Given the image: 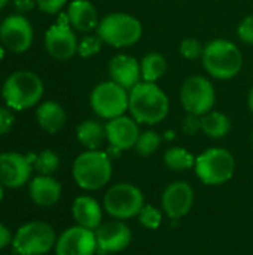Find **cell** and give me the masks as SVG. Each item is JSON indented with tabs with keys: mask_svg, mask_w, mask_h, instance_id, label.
<instances>
[{
	"mask_svg": "<svg viewBox=\"0 0 253 255\" xmlns=\"http://www.w3.org/2000/svg\"><path fill=\"white\" fill-rule=\"evenodd\" d=\"M78 39L72 30L67 13L61 15L58 22L45 33V48L51 57L60 61L70 60L78 52Z\"/></svg>",
	"mask_w": 253,
	"mask_h": 255,
	"instance_id": "7c38bea8",
	"label": "cell"
},
{
	"mask_svg": "<svg viewBox=\"0 0 253 255\" xmlns=\"http://www.w3.org/2000/svg\"><path fill=\"white\" fill-rule=\"evenodd\" d=\"M72 217L78 226L95 230L103 223V206L91 196H78L72 205Z\"/></svg>",
	"mask_w": 253,
	"mask_h": 255,
	"instance_id": "ffe728a7",
	"label": "cell"
},
{
	"mask_svg": "<svg viewBox=\"0 0 253 255\" xmlns=\"http://www.w3.org/2000/svg\"><path fill=\"white\" fill-rule=\"evenodd\" d=\"M76 137L79 143L86 149H100L106 140V127L94 120L82 121L76 128Z\"/></svg>",
	"mask_w": 253,
	"mask_h": 255,
	"instance_id": "603a6c76",
	"label": "cell"
},
{
	"mask_svg": "<svg viewBox=\"0 0 253 255\" xmlns=\"http://www.w3.org/2000/svg\"><path fill=\"white\" fill-rule=\"evenodd\" d=\"M13 121H15L13 114L7 108H0V136L10 131Z\"/></svg>",
	"mask_w": 253,
	"mask_h": 255,
	"instance_id": "e575fe53",
	"label": "cell"
},
{
	"mask_svg": "<svg viewBox=\"0 0 253 255\" xmlns=\"http://www.w3.org/2000/svg\"><path fill=\"white\" fill-rule=\"evenodd\" d=\"M195 158L188 149L180 146H173L164 154V164L173 172H185L195 166Z\"/></svg>",
	"mask_w": 253,
	"mask_h": 255,
	"instance_id": "484cf974",
	"label": "cell"
},
{
	"mask_svg": "<svg viewBox=\"0 0 253 255\" xmlns=\"http://www.w3.org/2000/svg\"><path fill=\"white\" fill-rule=\"evenodd\" d=\"M36 154L22 155L19 152H3L0 154V184L4 188H21L24 187L33 172V163Z\"/></svg>",
	"mask_w": 253,
	"mask_h": 255,
	"instance_id": "8fae6325",
	"label": "cell"
},
{
	"mask_svg": "<svg viewBox=\"0 0 253 255\" xmlns=\"http://www.w3.org/2000/svg\"><path fill=\"white\" fill-rule=\"evenodd\" d=\"M7 3H9V0H0V10H1Z\"/></svg>",
	"mask_w": 253,
	"mask_h": 255,
	"instance_id": "ab89813d",
	"label": "cell"
},
{
	"mask_svg": "<svg viewBox=\"0 0 253 255\" xmlns=\"http://www.w3.org/2000/svg\"><path fill=\"white\" fill-rule=\"evenodd\" d=\"M128 111L139 124L154 126L167 118L170 102L167 94L155 82L140 81L130 90Z\"/></svg>",
	"mask_w": 253,
	"mask_h": 255,
	"instance_id": "6da1fadb",
	"label": "cell"
},
{
	"mask_svg": "<svg viewBox=\"0 0 253 255\" xmlns=\"http://www.w3.org/2000/svg\"><path fill=\"white\" fill-rule=\"evenodd\" d=\"M179 52L183 58L186 60H198L203 57V52H204V46L203 43L198 40V39H194V37H186L180 42V46H179Z\"/></svg>",
	"mask_w": 253,
	"mask_h": 255,
	"instance_id": "f546056e",
	"label": "cell"
},
{
	"mask_svg": "<svg viewBox=\"0 0 253 255\" xmlns=\"http://www.w3.org/2000/svg\"><path fill=\"white\" fill-rule=\"evenodd\" d=\"M137 218L142 227L148 230H157L163 223V212L154 205H145Z\"/></svg>",
	"mask_w": 253,
	"mask_h": 255,
	"instance_id": "f1b7e54d",
	"label": "cell"
},
{
	"mask_svg": "<svg viewBox=\"0 0 253 255\" xmlns=\"http://www.w3.org/2000/svg\"><path fill=\"white\" fill-rule=\"evenodd\" d=\"M55 255H95L97 239L94 230L73 226L64 230L55 244Z\"/></svg>",
	"mask_w": 253,
	"mask_h": 255,
	"instance_id": "2e32d148",
	"label": "cell"
},
{
	"mask_svg": "<svg viewBox=\"0 0 253 255\" xmlns=\"http://www.w3.org/2000/svg\"><path fill=\"white\" fill-rule=\"evenodd\" d=\"M3 57H4V49H3V48L0 46V60H1Z\"/></svg>",
	"mask_w": 253,
	"mask_h": 255,
	"instance_id": "60d3db41",
	"label": "cell"
},
{
	"mask_svg": "<svg viewBox=\"0 0 253 255\" xmlns=\"http://www.w3.org/2000/svg\"><path fill=\"white\" fill-rule=\"evenodd\" d=\"M12 241H13V236L10 233V230L0 223V250H4L7 245H12Z\"/></svg>",
	"mask_w": 253,
	"mask_h": 255,
	"instance_id": "d590c367",
	"label": "cell"
},
{
	"mask_svg": "<svg viewBox=\"0 0 253 255\" xmlns=\"http://www.w3.org/2000/svg\"><path fill=\"white\" fill-rule=\"evenodd\" d=\"M237 36L245 43L253 45V15L246 16L237 27Z\"/></svg>",
	"mask_w": 253,
	"mask_h": 255,
	"instance_id": "1f68e13d",
	"label": "cell"
},
{
	"mask_svg": "<svg viewBox=\"0 0 253 255\" xmlns=\"http://www.w3.org/2000/svg\"><path fill=\"white\" fill-rule=\"evenodd\" d=\"M67 0H36V4L37 7L45 12V13H57L63 9V6L66 4Z\"/></svg>",
	"mask_w": 253,
	"mask_h": 255,
	"instance_id": "836d02e7",
	"label": "cell"
},
{
	"mask_svg": "<svg viewBox=\"0 0 253 255\" xmlns=\"http://www.w3.org/2000/svg\"><path fill=\"white\" fill-rule=\"evenodd\" d=\"M112 160L107 152L100 149H86L81 152L72 166V176L79 188L97 191L104 188L112 179Z\"/></svg>",
	"mask_w": 253,
	"mask_h": 255,
	"instance_id": "7a4b0ae2",
	"label": "cell"
},
{
	"mask_svg": "<svg viewBox=\"0 0 253 255\" xmlns=\"http://www.w3.org/2000/svg\"><path fill=\"white\" fill-rule=\"evenodd\" d=\"M161 145V136L154 130H146L139 134V139L134 145V149L142 157L152 155Z\"/></svg>",
	"mask_w": 253,
	"mask_h": 255,
	"instance_id": "4316f807",
	"label": "cell"
},
{
	"mask_svg": "<svg viewBox=\"0 0 253 255\" xmlns=\"http://www.w3.org/2000/svg\"><path fill=\"white\" fill-rule=\"evenodd\" d=\"M36 0H13V7L18 13H25L34 7Z\"/></svg>",
	"mask_w": 253,
	"mask_h": 255,
	"instance_id": "8d00e7d4",
	"label": "cell"
},
{
	"mask_svg": "<svg viewBox=\"0 0 253 255\" xmlns=\"http://www.w3.org/2000/svg\"><path fill=\"white\" fill-rule=\"evenodd\" d=\"M104 127L106 140L109 142L110 148H115L118 151H128L134 148L140 134L139 123L134 118L125 115L109 120Z\"/></svg>",
	"mask_w": 253,
	"mask_h": 255,
	"instance_id": "e0dca14e",
	"label": "cell"
},
{
	"mask_svg": "<svg viewBox=\"0 0 253 255\" xmlns=\"http://www.w3.org/2000/svg\"><path fill=\"white\" fill-rule=\"evenodd\" d=\"M142 33V22L136 16L125 12H113L106 15L97 27L98 37L113 48H127L137 43Z\"/></svg>",
	"mask_w": 253,
	"mask_h": 255,
	"instance_id": "8992f818",
	"label": "cell"
},
{
	"mask_svg": "<svg viewBox=\"0 0 253 255\" xmlns=\"http://www.w3.org/2000/svg\"><path fill=\"white\" fill-rule=\"evenodd\" d=\"M0 40L7 51L21 54L30 49L33 43V27L21 13L6 16L0 24Z\"/></svg>",
	"mask_w": 253,
	"mask_h": 255,
	"instance_id": "4fadbf2b",
	"label": "cell"
},
{
	"mask_svg": "<svg viewBox=\"0 0 253 255\" xmlns=\"http://www.w3.org/2000/svg\"><path fill=\"white\" fill-rule=\"evenodd\" d=\"M216 91L213 84L200 75L189 76L180 88V103L188 114L203 117L213 111Z\"/></svg>",
	"mask_w": 253,
	"mask_h": 255,
	"instance_id": "30bf717a",
	"label": "cell"
},
{
	"mask_svg": "<svg viewBox=\"0 0 253 255\" xmlns=\"http://www.w3.org/2000/svg\"><path fill=\"white\" fill-rule=\"evenodd\" d=\"M194 200V188L186 181H174L166 187L161 196V208L169 218L180 220L191 212Z\"/></svg>",
	"mask_w": 253,
	"mask_h": 255,
	"instance_id": "9a60e30c",
	"label": "cell"
},
{
	"mask_svg": "<svg viewBox=\"0 0 253 255\" xmlns=\"http://www.w3.org/2000/svg\"><path fill=\"white\" fill-rule=\"evenodd\" d=\"M145 196L142 190L130 182H119L112 185L103 197V209L113 220L127 221L137 217L145 206Z\"/></svg>",
	"mask_w": 253,
	"mask_h": 255,
	"instance_id": "52a82bcc",
	"label": "cell"
},
{
	"mask_svg": "<svg viewBox=\"0 0 253 255\" xmlns=\"http://www.w3.org/2000/svg\"><path fill=\"white\" fill-rule=\"evenodd\" d=\"M252 145H253V133H252Z\"/></svg>",
	"mask_w": 253,
	"mask_h": 255,
	"instance_id": "b9f144b4",
	"label": "cell"
},
{
	"mask_svg": "<svg viewBox=\"0 0 253 255\" xmlns=\"http://www.w3.org/2000/svg\"><path fill=\"white\" fill-rule=\"evenodd\" d=\"M36 120L40 128H43L49 134H55L64 127L67 115H66L64 108L60 103L49 100V102H43L37 108Z\"/></svg>",
	"mask_w": 253,
	"mask_h": 255,
	"instance_id": "7402d4cb",
	"label": "cell"
},
{
	"mask_svg": "<svg viewBox=\"0 0 253 255\" xmlns=\"http://www.w3.org/2000/svg\"><path fill=\"white\" fill-rule=\"evenodd\" d=\"M33 167L39 175H52L60 167V157L54 151L45 149L36 155Z\"/></svg>",
	"mask_w": 253,
	"mask_h": 255,
	"instance_id": "83f0119b",
	"label": "cell"
},
{
	"mask_svg": "<svg viewBox=\"0 0 253 255\" xmlns=\"http://www.w3.org/2000/svg\"><path fill=\"white\" fill-rule=\"evenodd\" d=\"M130 91L118 85L113 81H106L98 84L89 97V105L92 111L104 120H113L128 111Z\"/></svg>",
	"mask_w": 253,
	"mask_h": 255,
	"instance_id": "9c48e42d",
	"label": "cell"
},
{
	"mask_svg": "<svg viewBox=\"0 0 253 255\" xmlns=\"http://www.w3.org/2000/svg\"><path fill=\"white\" fill-rule=\"evenodd\" d=\"M248 106H249V109L253 112V87L251 88V91H249V97H248Z\"/></svg>",
	"mask_w": 253,
	"mask_h": 255,
	"instance_id": "74e56055",
	"label": "cell"
},
{
	"mask_svg": "<svg viewBox=\"0 0 253 255\" xmlns=\"http://www.w3.org/2000/svg\"><path fill=\"white\" fill-rule=\"evenodd\" d=\"M194 170L204 185H224L236 173V158L225 148H209L195 158Z\"/></svg>",
	"mask_w": 253,
	"mask_h": 255,
	"instance_id": "5b68a950",
	"label": "cell"
},
{
	"mask_svg": "<svg viewBox=\"0 0 253 255\" xmlns=\"http://www.w3.org/2000/svg\"><path fill=\"white\" fill-rule=\"evenodd\" d=\"M70 25L82 33H89L98 27V15L95 6L89 0H73L67 9Z\"/></svg>",
	"mask_w": 253,
	"mask_h": 255,
	"instance_id": "44dd1931",
	"label": "cell"
},
{
	"mask_svg": "<svg viewBox=\"0 0 253 255\" xmlns=\"http://www.w3.org/2000/svg\"><path fill=\"white\" fill-rule=\"evenodd\" d=\"M61 184L51 175H37L30 181L28 194L31 202L39 208H52L61 199Z\"/></svg>",
	"mask_w": 253,
	"mask_h": 255,
	"instance_id": "d6986e66",
	"label": "cell"
},
{
	"mask_svg": "<svg viewBox=\"0 0 253 255\" xmlns=\"http://www.w3.org/2000/svg\"><path fill=\"white\" fill-rule=\"evenodd\" d=\"M97 253L101 255L116 254L127 250L133 241L130 227L121 220H112L101 223L95 230Z\"/></svg>",
	"mask_w": 253,
	"mask_h": 255,
	"instance_id": "5bb4252c",
	"label": "cell"
},
{
	"mask_svg": "<svg viewBox=\"0 0 253 255\" xmlns=\"http://www.w3.org/2000/svg\"><path fill=\"white\" fill-rule=\"evenodd\" d=\"M101 43L103 40L98 37V34L95 36H85L79 45H78V54L84 58H88V57H92L95 55L100 49H101Z\"/></svg>",
	"mask_w": 253,
	"mask_h": 255,
	"instance_id": "4dcf8cb0",
	"label": "cell"
},
{
	"mask_svg": "<svg viewBox=\"0 0 253 255\" xmlns=\"http://www.w3.org/2000/svg\"><path fill=\"white\" fill-rule=\"evenodd\" d=\"M167 60L160 52H149L140 61L142 79L146 82H157L167 72Z\"/></svg>",
	"mask_w": 253,
	"mask_h": 255,
	"instance_id": "d4e9b609",
	"label": "cell"
},
{
	"mask_svg": "<svg viewBox=\"0 0 253 255\" xmlns=\"http://www.w3.org/2000/svg\"><path fill=\"white\" fill-rule=\"evenodd\" d=\"M206 72L216 79H233L243 67V54L240 48L227 39H215L204 46L201 57Z\"/></svg>",
	"mask_w": 253,
	"mask_h": 255,
	"instance_id": "3957f363",
	"label": "cell"
},
{
	"mask_svg": "<svg viewBox=\"0 0 253 255\" xmlns=\"http://www.w3.org/2000/svg\"><path fill=\"white\" fill-rule=\"evenodd\" d=\"M42 79L28 70H18L7 76L3 84L1 96L7 108L25 111L36 106L43 96Z\"/></svg>",
	"mask_w": 253,
	"mask_h": 255,
	"instance_id": "277c9868",
	"label": "cell"
},
{
	"mask_svg": "<svg viewBox=\"0 0 253 255\" xmlns=\"http://www.w3.org/2000/svg\"><path fill=\"white\" fill-rule=\"evenodd\" d=\"M231 130L230 118L218 111H210L201 117V131L212 139H222Z\"/></svg>",
	"mask_w": 253,
	"mask_h": 255,
	"instance_id": "cb8c5ba5",
	"label": "cell"
},
{
	"mask_svg": "<svg viewBox=\"0 0 253 255\" xmlns=\"http://www.w3.org/2000/svg\"><path fill=\"white\" fill-rule=\"evenodd\" d=\"M57 235L45 221H30L13 235L12 248L18 255H45L55 248Z\"/></svg>",
	"mask_w": 253,
	"mask_h": 255,
	"instance_id": "ba28073f",
	"label": "cell"
},
{
	"mask_svg": "<svg viewBox=\"0 0 253 255\" xmlns=\"http://www.w3.org/2000/svg\"><path fill=\"white\" fill-rule=\"evenodd\" d=\"M182 128H183V133L188 134V136L197 134L198 131H201V117L188 114V115L185 117V120H183Z\"/></svg>",
	"mask_w": 253,
	"mask_h": 255,
	"instance_id": "d6a6232c",
	"label": "cell"
},
{
	"mask_svg": "<svg viewBox=\"0 0 253 255\" xmlns=\"http://www.w3.org/2000/svg\"><path fill=\"white\" fill-rule=\"evenodd\" d=\"M109 75L110 81L130 91L142 81L140 63L128 54H118L109 63Z\"/></svg>",
	"mask_w": 253,
	"mask_h": 255,
	"instance_id": "ac0fdd59",
	"label": "cell"
},
{
	"mask_svg": "<svg viewBox=\"0 0 253 255\" xmlns=\"http://www.w3.org/2000/svg\"><path fill=\"white\" fill-rule=\"evenodd\" d=\"M3 196H4V187L0 184V202L3 200Z\"/></svg>",
	"mask_w": 253,
	"mask_h": 255,
	"instance_id": "f35d334b",
	"label": "cell"
}]
</instances>
